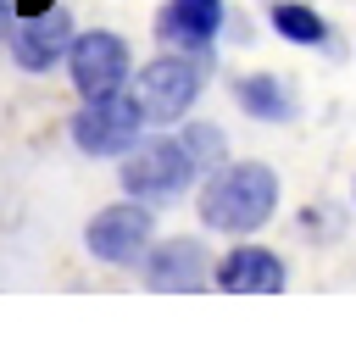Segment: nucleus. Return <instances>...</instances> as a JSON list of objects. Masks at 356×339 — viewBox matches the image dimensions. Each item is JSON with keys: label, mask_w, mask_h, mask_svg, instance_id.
Returning a JSON list of instances; mask_svg holds the SVG:
<instances>
[{"label": "nucleus", "mask_w": 356, "mask_h": 339, "mask_svg": "<svg viewBox=\"0 0 356 339\" xmlns=\"http://www.w3.org/2000/svg\"><path fill=\"white\" fill-rule=\"evenodd\" d=\"M273 206H278V178L261 161L217 167L200 189V222L217 233H250L273 217Z\"/></svg>", "instance_id": "f257e3e1"}, {"label": "nucleus", "mask_w": 356, "mask_h": 339, "mask_svg": "<svg viewBox=\"0 0 356 339\" xmlns=\"http://www.w3.org/2000/svg\"><path fill=\"white\" fill-rule=\"evenodd\" d=\"M200 156L189 150V139H150V144H128L122 161V189L134 200H172L195 183Z\"/></svg>", "instance_id": "f03ea898"}, {"label": "nucleus", "mask_w": 356, "mask_h": 339, "mask_svg": "<svg viewBox=\"0 0 356 339\" xmlns=\"http://www.w3.org/2000/svg\"><path fill=\"white\" fill-rule=\"evenodd\" d=\"M200 83H206L200 50H172V56H156L150 67H139V89L134 94H139L145 117L172 122V117H184L200 100Z\"/></svg>", "instance_id": "7ed1b4c3"}, {"label": "nucleus", "mask_w": 356, "mask_h": 339, "mask_svg": "<svg viewBox=\"0 0 356 339\" xmlns=\"http://www.w3.org/2000/svg\"><path fill=\"white\" fill-rule=\"evenodd\" d=\"M139 122H145V106L139 94H95L83 100V111L72 117V144L83 156H128V144L139 139Z\"/></svg>", "instance_id": "20e7f679"}, {"label": "nucleus", "mask_w": 356, "mask_h": 339, "mask_svg": "<svg viewBox=\"0 0 356 339\" xmlns=\"http://www.w3.org/2000/svg\"><path fill=\"white\" fill-rule=\"evenodd\" d=\"M128 67H134V61H128V44H122L117 33H106V28L78 33V39H72V50H67V72H72V89H78L83 100L122 89Z\"/></svg>", "instance_id": "39448f33"}, {"label": "nucleus", "mask_w": 356, "mask_h": 339, "mask_svg": "<svg viewBox=\"0 0 356 339\" xmlns=\"http://www.w3.org/2000/svg\"><path fill=\"white\" fill-rule=\"evenodd\" d=\"M83 239H89V256H100L111 267H134L150 250V211L139 200L106 206V211H95V222L83 228Z\"/></svg>", "instance_id": "423d86ee"}, {"label": "nucleus", "mask_w": 356, "mask_h": 339, "mask_svg": "<svg viewBox=\"0 0 356 339\" xmlns=\"http://www.w3.org/2000/svg\"><path fill=\"white\" fill-rule=\"evenodd\" d=\"M67 50H72V17H67L61 6L22 17V28L11 33V56H17L22 72H50Z\"/></svg>", "instance_id": "0eeeda50"}, {"label": "nucleus", "mask_w": 356, "mask_h": 339, "mask_svg": "<svg viewBox=\"0 0 356 339\" xmlns=\"http://www.w3.org/2000/svg\"><path fill=\"white\" fill-rule=\"evenodd\" d=\"M206 245L200 239H167L145 250V283L150 289H200L206 283Z\"/></svg>", "instance_id": "6e6552de"}, {"label": "nucleus", "mask_w": 356, "mask_h": 339, "mask_svg": "<svg viewBox=\"0 0 356 339\" xmlns=\"http://www.w3.org/2000/svg\"><path fill=\"white\" fill-rule=\"evenodd\" d=\"M222 28V0H167L156 33L172 50H206Z\"/></svg>", "instance_id": "1a4fd4ad"}, {"label": "nucleus", "mask_w": 356, "mask_h": 339, "mask_svg": "<svg viewBox=\"0 0 356 339\" xmlns=\"http://www.w3.org/2000/svg\"><path fill=\"white\" fill-rule=\"evenodd\" d=\"M217 283L234 295H273V289H284V261L261 245H234L217 261Z\"/></svg>", "instance_id": "9d476101"}, {"label": "nucleus", "mask_w": 356, "mask_h": 339, "mask_svg": "<svg viewBox=\"0 0 356 339\" xmlns=\"http://www.w3.org/2000/svg\"><path fill=\"white\" fill-rule=\"evenodd\" d=\"M239 111H250L256 122H289L295 117V106H289V89L273 78V72H250V78H239Z\"/></svg>", "instance_id": "9b49d317"}, {"label": "nucleus", "mask_w": 356, "mask_h": 339, "mask_svg": "<svg viewBox=\"0 0 356 339\" xmlns=\"http://www.w3.org/2000/svg\"><path fill=\"white\" fill-rule=\"evenodd\" d=\"M267 17H273V28H278L289 44H328V22H323L312 6H300V0H273Z\"/></svg>", "instance_id": "f8f14e48"}, {"label": "nucleus", "mask_w": 356, "mask_h": 339, "mask_svg": "<svg viewBox=\"0 0 356 339\" xmlns=\"http://www.w3.org/2000/svg\"><path fill=\"white\" fill-rule=\"evenodd\" d=\"M11 11H17V6H11V0H0V33H6V17H11Z\"/></svg>", "instance_id": "ddd939ff"}]
</instances>
